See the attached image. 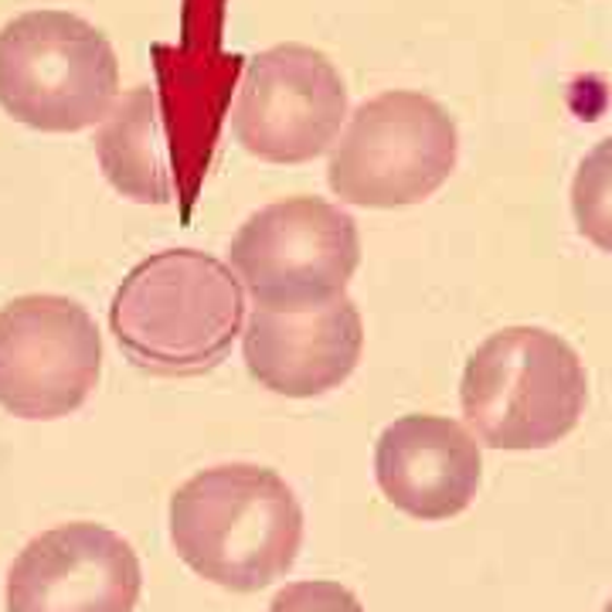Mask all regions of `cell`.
I'll return each instance as SVG.
<instances>
[{"label":"cell","instance_id":"1","mask_svg":"<svg viewBox=\"0 0 612 612\" xmlns=\"http://www.w3.org/2000/svg\"><path fill=\"white\" fill-rule=\"evenodd\" d=\"M245 323L238 276L215 256L167 248L120 283L109 327L136 368L154 378H198L229 357Z\"/></svg>","mask_w":612,"mask_h":612},{"label":"cell","instance_id":"2","mask_svg":"<svg viewBox=\"0 0 612 612\" xmlns=\"http://www.w3.org/2000/svg\"><path fill=\"white\" fill-rule=\"evenodd\" d=\"M171 541L181 562L215 586L259 592L293 568L303 511L276 469L211 466L171 497Z\"/></svg>","mask_w":612,"mask_h":612},{"label":"cell","instance_id":"3","mask_svg":"<svg viewBox=\"0 0 612 612\" xmlns=\"http://www.w3.org/2000/svg\"><path fill=\"white\" fill-rule=\"evenodd\" d=\"M589 378L568 341L541 327L497 330L469 354L460 402L490 450H548L586 412Z\"/></svg>","mask_w":612,"mask_h":612},{"label":"cell","instance_id":"4","mask_svg":"<svg viewBox=\"0 0 612 612\" xmlns=\"http://www.w3.org/2000/svg\"><path fill=\"white\" fill-rule=\"evenodd\" d=\"M120 99V62L96 24L69 11H27L0 27V106L41 133L102 123Z\"/></svg>","mask_w":612,"mask_h":612},{"label":"cell","instance_id":"5","mask_svg":"<svg viewBox=\"0 0 612 612\" xmlns=\"http://www.w3.org/2000/svg\"><path fill=\"white\" fill-rule=\"evenodd\" d=\"M460 157L453 117L432 96L392 89L354 109L330 150L327 181L347 205H419L450 181Z\"/></svg>","mask_w":612,"mask_h":612},{"label":"cell","instance_id":"6","mask_svg":"<svg viewBox=\"0 0 612 612\" xmlns=\"http://www.w3.org/2000/svg\"><path fill=\"white\" fill-rule=\"evenodd\" d=\"M229 259L256 306L299 314L344 296L360 262V235L341 205L299 194L248 215Z\"/></svg>","mask_w":612,"mask_h":612},{"label":"cell","instance_id":"7","mask_svg":"<svg viewBox=\"0 0 612 612\" xmlns=\"http://www.w3.org/2000/svg\"><path fill=\"white\" fill-rule=\"evenodd\" d=\"M102 371V338L86 306L32 293L0 310V408L17 419H65L89 402Z\"/></svg>","mask_w":612,"mask_h":612},{"label":"cell","instance_id":"8","mask_svg":"<svg viewBox=\"0 0 612 612\" xmlns=\"http://www.w3.org/2000/svg\"><path fill=\"white\" fill-rule=\"evenodd\" d=\"M347 86L323 51L272 45L245 65L232 106L242 150L266 163H306L338 144Z\"/></svg>","mask_w":612,"mask_h":612},{"label":"cell","instance_id":"9","mask_svg":"<svg viewBox=\"0 0 612 612\" xmlns=\"http://www.w3.org/2000/svg\"><path fill=\"white\" fill-rule=\"evenodd\" d=\"M140 559L102 524L75 521L27 541L8 575V612H133Z\"/></svg>","mask_w":612,"mask_h":612},{"label":"cell","instance_id":"10","mask_svg":"<svg viewBox=\"0 0 612 612\" xmlns=\"http://www.w3.org/2000/svg\"><path fill=\"white\" fill-rule=\"evenodd\" d=\"M365 351V320L351 296L317 310L256 306L242 333L245 368L262 388L286 399H317L341 388Z\"/></svg>","mask_w":612,"mask_h":612},{"label":"cell","instance_id":"11","mask_svg":"<svg viewBox=\"0 0 612 612\" xmlns=\"http://www.w3.org/2000/svg\"><path fill=\"white\" fill-rule=\"evenodd\" d=\"M375 477L402 514L450 521L480 490V446L446 415H405L378 439Z\"/></svg>","mask_w":612,"mask_h":612},{"label":"cell","instance_id":"12","mask_svg":"<svg viewBox=\"0 0 612 612\" xmlns=\"http://www.w3.org/2000/svg\"><path fill=\"white\" fill-rule=\"evenodd\" d=\"M96 157L106 181L140 205H171L178 194L174 157L167 144L160 96L136 86L117 99L96 133Z\"/></svg>","mask_w":612,"mask_h":612},{"label":"cell","instance_id":"13","mask_svg":"<svg viewBox=\"0 0 612 612\" xmlns=\"http://www.w3.org/2000/svg\"><path fill=\"white\" fill-rule=\"evenodd\" d=\"M575 225L602 253H612V136L596 144L572 181Z\"/></svg>","mask_w":612,"mask_h":612},{"label":"cell","instance_id":"14","mask_svg":"<svg viewBox=\"0 0 612 612\" xmlns=\"http://www.w3.org/2000/svg\"><path fill=\"white\" fill-rule=\"evenodd\" d=\"M269 612H365L341 582H293L272 599Z\"/></svg>","mask_w":612,"mask_h":612},{"label":"cell","instance_id":"15","mask_svg":"<svg viewBox=\"0 0 612 612\" xmlns=\"http://www.w3.org/2000/svg\"><path fill=\"white\" fill-rule=\"evenodd\" d=\"M602 612H612V599H609V602H605V609H602Z\"/></svg>","mask_w":612,"mask_h":612}]
</instances>
